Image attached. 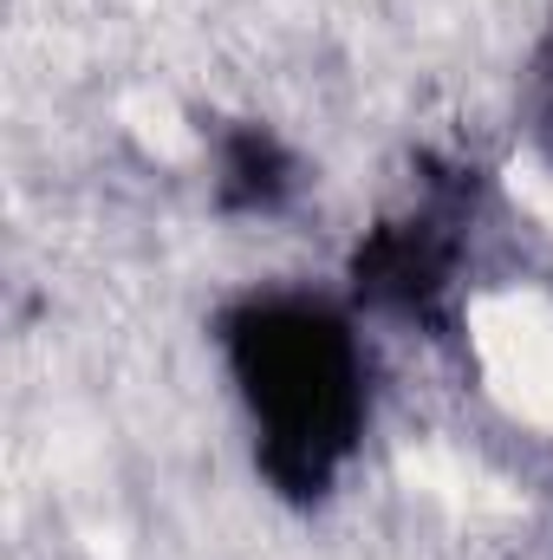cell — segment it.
Segmentation results:
<instances>
[{
    "label": "cell",
    "mask_w": 553,
    "mask_h": 560,
    "mask_svg": "<svg viewBox=\"0 0 553 560\" xmlns=\"http://www.w3.org/2000/svg\"><path fill=\"white\" fill-rule=\"evenodd\" d=\"M215 346L261 443V476L293 502L332 495L372 423V359L352 306L313 287H255L215 319Z\"/></svg>",
    "instance_id": "obj_1"
},
{
    "label": "cell",
    "mask_w": 553,
    "mask_h": 560,
    "mask_svg": "<svg viewBox=\"0 0 553 560\" xmlns=\"http://www.w3.org/2000/svg\"><path fill=\"white\" fill-rule=\"evenodd\" d=\"M541 143L553 156V66H548V85H541Z\"/></svg>",
    "instance_id": "obj_2"
}]
</instances>
